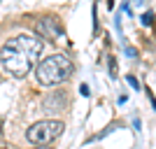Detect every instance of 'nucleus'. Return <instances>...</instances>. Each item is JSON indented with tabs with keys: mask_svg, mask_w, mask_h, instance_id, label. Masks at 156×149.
Returning <instances> with one entry per match:
<instances>
[{
	"mask_svg": "<svg viewBox=\"0 0 156 149\" xmlns=\"http://www.w3.org/2000/svg\"><path fill=\"white\" fill-rule=\"evenodd\" d=\"M79 93H82V96H91V93H89V86H86V84H82V86H79Z\"/></svg>",
	"mask_w": 156,
	"mask_h": 149,
	"instance_id": "10",
	"label": "nucleus"
},
{
	"mask_svg": "<svg viewBox=\"0 0 156 149\" xmlns=\"http://www.w3.org/2000/svg\"><path fill=\"white\" fill-rule=\"evenodd\" d=\"M126 82H128V84H130V86H133V89H135V91H137V89H140V84H137V79H135V77H133V75H126Z\"/></svg>",
	"mask_w": 156,
	"mask_h": 149,
	"instance_id": "8",
	"label": "nucleus"
},
{
	"mask_svg": "<svg viewBox=\"0 0 156 149\" xmlns=\"http://www.w3.org/2000/svg\"><path fill=\"white\" fill-rule=\"evenodd\" d=\"M107 68H110V77H117V61H114V56H110Z\"/></svg>",
	"mask_w": 156,
	"mask_h": 149,
	"instance_id": "6",
	"label": "nucleus"
},
{
	"mask_svg": "<svg viewBox=\"0 0 156 149\" xmlns=\"http://www.w3.org/2000/svg\"><path fill=\"white\" fill-rule=\"evenodd\" d=\"M140 21H142V26H151V23H154V14H151V12H144Z\"/></svg>",
	"mask_w": 156,
	"mask_h": 149,
	"instance_id": "7",
	"label": "nucleus"
},
{
	"mask_svg": "<svg viewBox=\"0 0 156 149\" xmlns=\"http://www.w3.org/2000/svg\"><path fill=\"white\" fill-rule=\"evenodd\" d=\"M35 35L42 40H49V42H56L63 37V26L56 16H42L35 23Z\"/></svg>",
	"mask_w": 156,
	"mask_h": 149,
	"instance_id": "4",
	"label": "nucleus"
},
{
	"mask_svg": "<svg viewBox=\"0 0 156 149\" xmlns=\"http://www.w3.org/2000/svg\"><path fill=\"white\" fill-rule=\"evenodd\" d=\"M35 149H54L51 144H40V147H35Z\"/></svg>",
	"mask_w": 156,
	"mask_h": 149,
	"instance_id": "11",
	"label": "nucleus"
},
{
	"mask_svg": "<svg viewBox=\"0 0 156 149\" xmlns=\"http://www.w3.org/2000/svg\"><path fill=\"white\" fill-rule=\"evenodd\" d=\"M72 72L75 65L65 54H51L40 61V65L35 68V77L42 86H58L72 77Z\"/></svg>",
	"mask_w": 156,
	"mask_h": 149,
	"instance_id": "2",
	"label": "nucleus"
},
{
	"mask_svg": "<svg viewBox=\"0 0 156 149\" xmlns=\"http://www.w3.org/2000/svg\"><path fill=\"white\" fill-rule=\"evenodd\" d=\"M126 56H128V59H135V56H137L135 47H126Z\"/></svg>",
	"mask_w": 156,
	"mask_h": 149,
	"instance_id": "9",
	"label": "nucleus"
},
{
	"mask_svg": "<svg viewBox=\"0 0 156 149\" xmlns=\"http://www.w3.org/2000/svg\"><path fill=\"white\" fill-rule=\"evenodd\" d=\"M42 47H44L42 37L21 33L16 37H9L2 44V49H0V63L7 70V75L21 79L33 70L37 56L42 54Z\"/></svg>",
	"mask_w": 156,
	"mask_h": 149,
	"instance_id": "1",
	"label": "nucleus"
},
{
	"mask_svg": "<svg viewBox=\"0 0 156 149\" xmlns=\"http://www.w3.org/2000/svg\"><path fill=\"white\" fill-rule=\"evenodd\" d=\"M68 103V96H65V91H54L49 96L44 98V112H61Z\"/></svg>",
	"mask_w": 156,
	"mask_h": 149,
	"instance_id": "5",
	"label": "nucleus"
},
{
	"mask_svg": "<svg viewBox=\"0 0 156 149\" xmlns=\"http://www.w3.org/2000/svg\"><path fill=\"white\" fill-rule=\"evenodd\" d=\"M63 121H56V119H44V121H35L30 128L26 130L28 142L40 147V144H51L56 137L63 133Z\"/></svg>",
	"mask_w": 156,
	"mask_h": 149,
	"instance_id": "3",
	"label": "nucleus"
}]
</instances>
